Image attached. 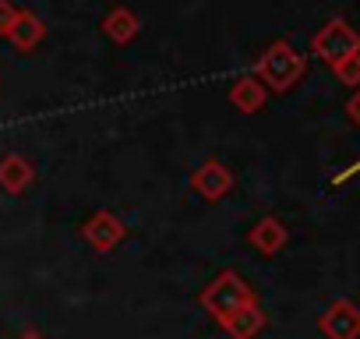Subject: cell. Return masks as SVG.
<instances>
[{
	"instance_id": "obj_1",
	"label": "cell",
	"mask_w": 360,
	"mask_h": 339,
	"mask_svg": "<svg viewBox=\"0 0 360 339\" xmlns=\"http://www.w3.org/2000/svg\"><path fill=\"white\" fill-rule=\"evenodd\" d=\"M314 50H318L325 60H332V64H342V60H349V57H360V36H356L349 25H342V22H332V25H328V29L318 36Z\"/></svg>"
},
{
	"instance_id": "obj_2",
	"label": "cell",
	"mask_w": 360,
	"mask_h": 339,
	"mask_svg": "<svg viewBox=\"0 0 360 339\" xmlns=\"http://www.w3.org/2000/svg\"><path fill=\"white\" fill-rule=\"evenodd\" d=\"M321 332L328 339H360V307L349 300H335L325 314H321Z\"/></svg>"
},
{
	"instance_id": "obj_3",
	"label": "cell",
	"mask_w": 360,
	"mask_h": 339,
	"mask_svg": "<svg viewBox=\"0 0 360 339\" xmlns=\"http://www.w3.org/2000/svg\"><path fill=\"white\" fill-rule=\"evenodd\" d=\"M226 325H230V332H233L237 339H248L251 332H258V328H262V314H258L255 307H240Z\"/></svg>"
},
{
	"instance_id": "obj_4",
	"label": "cell",
	"mask_w": 360,
	"mask_h": 339,
	"mask_svg": "<svg viewBox=\"0 0 360 339\" xmlns=\"http://www.w3.org/2000/svg\"><path fill=\"white\" fill-rule=\"evenodd\" d=\"M349 117L360 124V92H356V96H353V103H349Z\"/></svg>"
},
{
	"instance_id": "obj_5",
	"label": "cell",
	"mask_w": 360,
	"mask_h": 339,
	"mask_svg": "<svg viewBox=\"0 0 360 339\" xmlns=\"http://www.w3.org/2000/svg\"><path fill=\"white\" fill-rule=\"evenodd\" d=\"M25 339H39V335H25Z\"/></svg>"
}]
</instances>
